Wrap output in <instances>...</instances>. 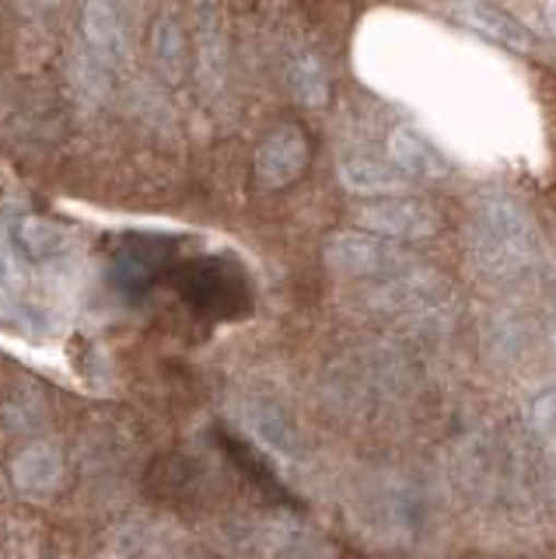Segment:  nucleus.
<instances>
[{
	"mask_svg": "<svg viewBox=\"0 0 556 559\" xmlns=\"http://www.w3.org/2000/svg\"><path fill=\"white\" fill-rule=\"evenodd\" d=\"M476 259L486 273L514 276L532 262V231L518 214H490L476 238Z\"/></svg>",
	"mask_w": 556,
	"mask_h": 559,
	"instance_id": "nucleus-1",
	"label": "nucleus"
},
{
	"mask_svg": "<svg viewBox=\"0 0 556 559\" xmlns=\"http://www.w3.org/2000/svg\"><path fill=\"white\" fill-rule=\"evenodd\" d=\"M182 294L206 311H235L241 305V280L214 262H203L186 276Z\"/></svg>",
	"mask_w": 556,
	"mask_h": 559,
	"instance_id": "nucleus-2",
	"label": "nucleus"
},
{
	"mask_svg": "<svg viewBox=\"0 0 556 559\" xmlns=\"http://www.w3.org/2000/svg\"><path fill=\"white\" fill-rule=\"evenodd\" d=\"M326 259L333 262L340 273L351 276H371L392 266V252L381 241L368 238V235H336L326 245Z\"/></svg>",
	"mask_w": 556,
	"mask_h": 559,
	"instance_id": "nucleus-3",
	"label": "nucleus"
},
{
	"mask_svg": "<svg viewBox=\"0 0 556 559\" xmlns=\"http://www.w3.org/2000/svg\"><path fill=\"white\" fill-rule=\"evenodd\" d=\"M301 165H305V140H301V133H294V130L273 133L256 154V168L270 186L291 182L294 175L301 171Z\"/></svg>",
	"mask_w": 556,
	"mask_h": 559,
	"instance_id": "nucleus-4",
	"label": "nucleus"
},
{
	"mask_svg": "<svg viewBox=\"0 0 556 559\" xmlns=\"http://www.w3.org/2000/svg\"><path fill=\"white\" fill-rule=\"evenodd\" d=\"M364 224L375 227L381 235H430L434 231V214L421 203H406V200H395V203H378L371 210H364Z\"/></svg>",
	"mask_w": 556,
	"mask_h": 559,
	"instance_id": "nucleus-5",
	"label": "nucleus"
},
{
	"mask_svg": "<svg viewBox=\"0 0 556 559\" xmlns=\"http://www.w3.org/2000/svg\"><path fill=\"white\" fill-rule=\"evenodd\" d=\"M84 32L95 52H102L106 60H123L127 52V32L119 22V11L113 8V0H92L84 8Z\"/></svg>",
	"mask_w": 556,
	"mask_h": 559,
	"instance_id": "nucleus-6",
	"label": "nucleus"
},
{
	"mask_svg": "<svg viewBox=\"0 0 556 559\" xmlns=\"http://www.w3.org/2000/svg\"><path fill=\"white\" fill-rule=\"evenodd\" d=\"M60 476H63L60 454L46 444L28 448L19 459V465H14V483H19V489L28 497H46L49 489H57Z\"/></svg>",
	"mask_w": 556,
	"mask_h": 559,
	"instance_id": "nucleus-7",
	"label": "nucleus"
},
{
	"mask_svg": "<svg viewBox=\"0 0 556 559\" xmlns=\"http://www.w3.org/2000/svg\"><path fill=\"white\" fill-rule=\"evenodd\" d=\"M19 241H22V252L32 262H39V266H57V262H67V255H71V238H67L63 227L39 221V217L22 221Z\"/></svg>",
	"mask_w": 556,
	"mask_h": 559,
	"instance_id": "nucleus-8",
	"label": "nucleus"
},
{
	"mask_svg": "<svg viewBox=\"0 0 556 559\" xmlns=\"http://www.w3.org/2000/svg\"><path fill=\"white\" fill-rule=\"evenodd\" d=\"M525 424L535 448L556 462V384L539 389L525 406Z\"/></svg>",
	"mask_w": 556,
	"mask_h": 559,
	"instance_id": "nucleus-9",
	"label": "nucleus"
},
{
	"mask_svg": "<svg viewBox=\"0 0 556 559\" xmlns=\"http://www.w3.org/2000/svg\"><path fill=\"white\" fill-rule=\"evenodd\" d=\"M395 157L413 171H438V157H434L421 140H413L406 133L395 140Z\"/></svg>",
	"mask_w": 556,
	"mask_h": 559,
	"instance_id": "nucleus-10",
	"label": "nucleus"
}]
</instances>
